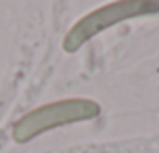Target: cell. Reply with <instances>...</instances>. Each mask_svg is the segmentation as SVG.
<instances>
[{"label":"cell","mask_w":159,"mask_h":153,"mask_svg":"<svg viewBox=\"0 0 159 153\" xmlns=\"http://www.w3.org/2000/svg\"><path fill=\"white\" fill-rule=\"evenodd\" d=\"M159 12V0H113L105 6L85 14L62 40V48L66 52H75L87 44L91 38L101 34L107 28H113L115 24L125 20L151 16Z\"/></svg>","instance_id":"1"},{"label":"cell","mask_w":159,"mask_h":153,"mask_svg":"<svg viewBox=\"0 0 159 153\" xmlns=\"http://www.w3.org/2000/svg\"><path fill=\"white\" fill-rule=\"evenodd\" d=\"M99 113H101L99 103L91 101V99L57 101V103H51V105L39 107V109L30 111L28 115H24L14 125L12 137L18 143H26L30 139L39 137L40 133H47V131L57 129V127L95 119V117H99Z\"/></svg>","instance_id":"2"}]
</instances>
